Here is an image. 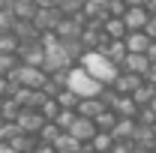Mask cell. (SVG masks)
Wrapping results in <instances>:
<instances>
[{"label":"cell","instance_id":"obj_1","mask_svg":"<svg viewBox=\"0 0 156 153\" xmlns=\"http://www.w3.org/2000/svg\"><path fill=\"white\" fill-rule=\"evenodd\" d=\"M78 63H81V69L93 78V81H99L102 87H111V84H114V78H117V72H120L114 63H108L99 51H87Z\"/></svg>","mask_w":156,"mask_h":153},{"label":"cell","instance_id":"obj_2","mask_svg":"<svg viewBox=\"0 0 156 153\" xmlns=\"http://www.w3.org/2000/svg\"><path fill=\"white\" fill-rule=\"evenodd\" d=\"M9 81H12L15 87H24V90H42L45 81H48V72L39 69V66H24V63H18V66L12 69Z\"/></svg>","mask_w":156,"mask_h":153},{"label":"cell","instance_id":"obj_3","mask_svg":"<svg viewBox=\"0 0 156 153\" xmlns=\"http://www.w3.org/2000/svg\"><path fill=\"white\" fill-rule=\"evenodd\" d=\"M66 87H69L72 93H78L81 99H90V96H99V93H102V84H99V81H93V78L87 75L81 66H72V69H69Z\"/></svg>","mask_w":156,"mask_h":153},{"label":"cell","instance_id":"obj_4","mask_svg":"<svg viewBox=\"0 0 156 153\" xmlns=\"http://www.w3.org/2000/svg\"><path fill=\"white\" fill-rule=\"evenodd\" d=\"M84 24L87 18L78 12V15H63L57 24V30H54V36L63 39V42H69V39H81V30H84Z\"/></svg>","mask_w":156,"mask_h":153},{"label":"cell","instance_id":"obj_5","mask_svg":"<svg viewBox=\"0 0 156 153\" xmlns=\"http://www.w3.org/2000/svg\"><path fill=\"white\" fill-rule=\"evenodd\" d=\"M15 57H18V63H24V66H45V45L42 42H24V45H18V51H15Z\"/></svg>","mask_w":156,"mask_h":153},{"label":"cell","instance_id":"obj_6","mask_svg":"<svg viewBox=\"0 0 156 153\" xmlns=\"http://www.w3.org/2000/svg\"><path fill=\"white\" fill-rule=\"evenodd\" d=\"M60 18H63L60 9H45V6H39L36 18H33V27L39 30V36H45V33H54V30H57Z\"/></svg>","mask_w":156,"mask_h":153},{"label":"cell","instance_id":"obj_7","mask_svg":"<svg viewBox=\"0 0 156 153\" xmlns=\"http://www.w3.org/2000/svg\"><path fill=\"white\" fill-rule=\"evenodd\" d=\"M45 123H48V120L39 114V111H24V108H21L18 120H15L18 132H24V135H39V129H42Z\"/></svg>","mask_w":156,"mask_h":153},{"label":"cell","instance_id":"obj_8","mask_svg":"<svg viewBox=\"0 0 156 153\" xmlns=\"http://www.w3.org/2000/svg\"><path fill=\"white\" fill-rule=\"evenodd\" d=\"M141 84H144V78H141V75H132V72H123V69H120L111 87H114V93H117V96H132L138 87H141Z\"/></svg>","mask_w":156,"mask_h":153},{"label":"cell","instance_id":"obj_9","mask_svg":"<svg viewBox=\"0 0 156 153\" xmlns=\"http://www.w3.org/2000/svg\"><path fill=\"white\" fill-rule=\"evenodd\" d=\"M123 24H126L129 33H132V30H144V27L150 24V12H147L144 6H129V9L123 12Z\"/></svg>","mask_w":156,"mask_h":153},{"label":"cell","instance_id":"obj_10","mask_svg":"<svg viewBox=\"0 0 156 153\" xmlns=\"http://www.w3.org/2000/svg\"><path fill=\"white\" fill-rule=\"evenodd\" d=\"M123 45H126V51H129V54H147V51H150V45H153V39L147 36L144 30H132V33H126Z\"/></svg>","mask_w":156,"mask_h":153},{"label":"cell","instance_id":"obj_11","mask_svg":"<svg viewBox=\"0 0 156 153\" xmlns=\"http://www.w3.org/2000/svg\"><path fill=\"white\" fill-rule=\"evenodd\" d=\"M96 132H99V129H96V123H93V120H87V117H78L75 123L69 126V135L75 138L78 144H90V138H93Z\"/></svg>","mask_w":156,"mask_h":153},{"label":"cell","instance_id":"obj_12","mask_svg":"<svg viewBox=\"0 0 156 153\" xmlns=\"http://www.w3.org/2000/svg\"><path fill=\"white\" fill-rule=\"evenodd\" d=\"M99 54H102V57L108 60V63H114L117 69H120L129 51H126V45H123V39H111V42H105V48H102Z\"/></svg>","mask_w":156,"mask_h":153},{"label":"cell","instance_id":"obj_13","mask_svg":"<svg viewBox=\"0 0 156 153\" xmlns=\"http://www.w3.org/2000/svg\"><path fill=\"white\" fill-rule=\"evenodd\" d=\"M9 12H12L15 21H33L36 12H39V3H36V0H12Z\"/></svg>","mask_w":156,"mask_h":153},{"label":"cell","instance_id":"obj_14","mask_svg":"<svg viewBox=\"0 0 156 153\" xmlns=\"http://www.w3.org/2000/svg\"><path fill=\"white\" fill-rule=\"evenodd\" d=\"M105 108H108V105H105L99 96H90V99H81V102H78L75 114H78V117H87V120H96Z\"/></svg>","mask_w":156,"mask_h":153},{"label":"cell","instance_id":"obj_15","mask_svg":"<svg viewBox=\"0 0 156 153\" xmlns=\"http://www.w3.org/2000/svg\"><path fill=\"white\" fill-rule=\"evenodd\" d=\"M9 33L18 39L21 45H24V42H39V39H42V36H39V30L33 27V21H15Z\"/></svg>","mask_w":156,"mask_h":153},{"label":"cell","instance_id":"obj_16","mask_svg":"<svg viewBox=\"0 0 156 153\" xmlns=\"http://www.w3.org/2000/svg\"><path fill=\"white\" fill-rule=\"evenodd\" d=\"M81 15L87 21H105L108 18V0H87L81 6Z\"/></svg>","mask_w":156,"mask_h":153},{"label":"cell","instance_id":"obj_17","mask_svg":"<svg viewBox=\"0 0 156 153\" xmlns=\"http://www.w3.org/2000/svg\"><path fill=\"white\" fill-rule=\"evenodd\" d=\"M135 129H138V123L132 117H117L114 129H111V138H114V141H132Z\"/></svg>","mask_w":156,"mask_h":153},{"label":"cell","instance_id":"obj_18","mask_svg":"<svg viewBox=\"0 0 156 153\" xmlns=\"http://www.w3.org/2000/svg\"><path fill=\"white\" fill-rule=\"evenodd\" d=\"M147 66H150V60H147V54H126V60H123V72H132V75H141L144 78V72H147Z\"/></svg>","mask_w":156,"mask_h":153},{"label":"cell","instance_id":"obj_19","mask_svg":"<svg viewBox=\"0 0 156 153\" xmlns=\"http://www.w3.org/2000/svg\"><path fill=\"white\" fill-rule=\"evenodd\" d=\"M12 150H18V153H33L36 150V144H39V138L36 135H24V132H15L9 141H6Z\"/></svg>","mask_w":156,"mask_h":153},{"label":"cell","instance_id":"obj_20","mask_svg":"<svg viewBox=\"0 0 156 153\" xmlns=\"http://www.w3.org/2000/svg\"><path fill=\"white\" fill-rule=\"evenodd\" d=\"M111 111H114L117 117H132V120H135L138 117V105L132 102V96H117L114 102H111Z\"/></svg>","mask_w":156,"mask_h":153},{"label":"cell","instance_id":"obj_21","mask_svg":"<svg viewBox=\"0 0 156 153\" xmlns=\"http://www.w3.org/2000/svg\"><path fill=\"white\" fill-rule=\"evenodd\" d=\"M102 33H105V39L111 42V39H126V24H123V18H105L102 21Z\"/></svg>","mask_w":156,"mask_h":153},{"label":"cell","instance_id":"obj_22","mask_svg":"<svg viewBox=\"0 0 156 153\" xmlns=\"http://www.w3.org/2000/svg\"><path fill=\"white\" fill-rule=\"evenodd\" d=\"M153 99H156V87H153V84H141L135 93H132V102H135L138 108H147Z\"/></svg>","mask_w":156,"mask_h":153},{"label":"cell","instance_id":"obj_23","mask_svg":"<svg viewBox=\"0 0 156 153\" xmlns=\"http://www.w3.org/2000/svg\"><path fill=\"white\" fill-rule=\"evenodd\" d=\"M90 147H93V153H111V147H114L111 132H96L90 138Z\"/></svg>","mask_w":156,"mask_h":153},{"label":"cell","instance_id":"obj_24","mask_svg":"<svg viewBox=\"0 0 156 153\" xmlns=\"http://www.w3.org/2000/svg\"><path fill=\"white\" fill-rule=\"evenodd\" d=\"M21 114V105L9 96V99H3V105H0V117H3V123H15Z\"/></svg>","mask_w":156,"mask_h":153},{"label":"cell","instance_id":"obj_25","mask_svg":"<svg viewBox=\"0 0 156 153\" xmlns=\"http://www.w3.org/2000/svg\"><path fill=\"white\" fill-rule=\"evenodd\" d=\"M54 99H57V105L63 108V111H75V108H78V102H81V96H78V93H72L69 87H66V90H60Z\"/></svg>","mask_w":156,"mask_h":153},{"label":"cell","instance_id":"obj_26","mask_svg":"<svg viewBox=\"0 0 156 153\" xmlns=\"http://www.w3.org/2000/svg\"><path fill=\"white\" fill-rule=\"evenodd\" d=\"M54 147H57V153H78V150H81V144H78L69 132H60L57 141H54Z\"/></svg>","mask_w":156,"mask_h":153},{"label":"cell","instance_id":"obj_27","mask_svg":"<svg viewBox=\"0 0 156 153\" xmlns=\"http://www.w3.org/2000/svg\"><path fill=\"white\" fill-rule=\"evenodd\" d=\"M93 123H96L99 132H111V129H114V123H117V114L111 111V108H105V111H102V114H99Z\"/></svg>","mask_w":156,"mask_h":153},{"label":"cell","instance_id":"obj_28","mask_svg":"<svg viewBox=\"0 0 156 153\" xmlns=\"http://www.w3.org/2000/svg\"><path fill=\"white\" fill-rule=\"evenodd\" d=\"M75 120H78V114H75V111H63V108H60V114L54 117L51 123H57V129H60V132H69V126H72Z\"/></svg>","mask_w":156,"mask_h":153},{"label":"cell","instance_id":"obj_29","mask_svg":"<svg viewBox=\"0 0 156 153\" xmlns=\"http://www.w3.org/2000/svg\"><path fill=\"white\" fill-rule=\"evenodd\" d=\"M57 135H60V129H57V123H45V126H42V129H39V141H42V144H54V141H57Z\"/></svg>","mask_w":156,"mask_h":153},{"label":"cell","instance_id":"obj_30","mask_svg":"<svg viewBox=\"0 0 156 153\" xmlns=\"http://www.w3.org/2000/svg\"><path fill=\"white\" fill-rule=\"evenodd\" d=\"M18 45H21V42L12 36V33H0V54H15Z\"/></svg>","mask_w":156,"mask_h":153},{"label":"cell","instance_id":"obj_31","mask_svg":"<svg viewBox=\"0 0 156 153\" xmlns=\"http://www.w3.org/2000/svg\"><path fill=\"white\" fill-rule=\"evenodd\" d=\"M39 114H42L45 120H48V123H51V120H54V117L60 114V105H57V99H45V102L39 105Z\"/></svg>","mask_w":156,"mask_h":153},{"label":"cell","instance_id":"obj_32","mask_svg":"<svg viewBox=\"0 0 156 153\" xmlns=\"http://www.w3.org/2000/svg\"><path fill=\"white\" fill-rule=\"evenodd\" d=\"M15 66H18V57L15 54H0V78H9Z\"/></svg>","mask_w":156,"mask_h":153},{"label":"cell","instance_id":"obj_33","mask_svg":"<svg viewBox=\"0 0 156 153\" xmlns=\"http://www.w3.org/2000/svg\"><path fill=\"white\" fill-rule=\"evenodd\" d=\"M126 9H129V6H126L123 0H108V18H123Z\"/></svg>","mask_w":156,"mask_h":153},{"label":"cell","instance_id":"obj_34","mask_svg":"<svg viewBox=\"0 0 156 153\" xmlns=\"http://www.w3.org/2000/svg\"><path fill=\"white\" fill-rule=\"evenodd\" d=\"M132 150H135L132 141H114V147H111V153H132Z\"/></svg>","mask_w":156,"mask_h":153},{"label":"cell","instance_id":"obj_35","mask_svg":"<svg viewBox=\"0 0 156 153\" xmlns=\"http://www.w3.org/2000/svg\"><path fill=\"white\" fill-rule=\"evenodd\" d=\"M144 84H153V87H156V63L147 66V72H144Z\"/></svg>","mask_w":156,"mask_h":153},{"label":"cell","instance_id":"obj_36","mask_svg":"<svg viewBox=\"0 0 156 153\" xmlns=\"http://www.w3.org/2000/svg\"><path fill=\"white\" fill-rule=\"evenodd\" d=\"M33 153H57V147H54V144H42V141H39Z\"/></svg>","mask_w":156,"mask_h":153},{"label":"cell","instance_id":"obj_37","mask_svg":"<svg viewBox=\"0 0 156 153\" xmlns=\"http://www.w3.org/2000/svg\"><path fill=\"white\" fill-rule=\"evenodd\" d=\"M36 3H39V6H45V9H57L63 0H36Z\"/></svg>","mask_w":156,"mask_h":153},{"label":"cell","instance_id":"obj_38","mask_svg":"<svg viewBox=\"0 0 156 153\" xmlns=\"http://www.w3.org/2000/svg\"><path fill=\"white\" fill-rule=\"evenodd\" d=\"M0 153H18V150H12L9 144H0Z\"/></svg>","mask_w":156,"mask_h":153},{"label":"cell","instance_id":"obj_39","mask_svg":"<svg viewBox=\"0 0 156 153\" xmlns=\"http://www.w3.org/2000/svg\"><path fill=\"white\" fill-rule=\"evenodd\" d=\"M123 3H126V6H141L144 0H123Z\"/></svg>","mask_w":156,"mask_h":153},{"label":"cell","instance_id":"obj_40","mask_svg":"<svg viewBox=\"0 0 156 153\" xmlns=\"http://www.w3.org/2000/svg\"><path fill=\"white\" fill-rule=\"evenodd\" d=\"M78 153H93V147H90V144H81V150Z\"/></svg>","mask_w":156,"mask_h":153},{"label":"cell","instance_id":"obj_41","mask_svg":"<svg viewBox=\"0 0 156 153\" xmlns=\"http://www.w3.org/2000/svg\"><path fill=\"white\" fill-rule=\"evenodd\" d=\"M12 6V0H0V9H9Z\"/></svg>","mask_w":156,"mask_h":153},{"label":"cell","instance_id":"obj_42","mask_svg":"<svg viewBox=\"0 0 156 153\" xmlns=\"http://www.w3.org/2000/svg\"><path fill=\"white\" fill-rule=\"evenodd\" d=\"M147 108H150V111H153V117H156V99L150 102V105H147Z\"/></svg>","mask_w":156,"mask_h":153},{"label":"cell","instance_id":"obj_43","mask_svg":"<svg viewBox=\"0 0 156 153\" xmlns=\"http://www.w3.org/2000/svg\"><path fill=\"white\" fill-rule=\"evenodd\" d=\"M150 24H153V27H156V12H153V15H150Z\"/></svg>","mask_w":156,"mask_h":153},{"label":"cell","instance_id":"obj_44","mask_svg":"<svg viewBox=\"0 0 156 153\" xmlns=\"http://www.w3.org/2000/svg\"><path fill=\"white\" fill-rule=\"evenodd\" d=\"M150 129H153V135H156V123H153V126H150Z\"/></svg>","mask_w":156,"mask_h":153},{"label":"cell","instance_id":"obj_45","mask_svg":"<svg viewBox=\"0 0 156 153\" xmlns=\"http://www.w3.org/2000/svg\"><path fill=\"white\" fill-rule=\"evenodd\" d=\"M0 129H3V117H0Z\"/></svg>","mask_w":156,"mask_h":153},{"label":"cell","instance_id":"obj_46","mask_svg":"<svg viewBox=\"0 0 156 153\" xmlns=\"http://www.w3.org/2000/svg\"><path fill=\"white\" fill-rule=\"evenodd\" d=\"M153 153H156V141H153Z\"/></svg>","mask_w":156,"mask_h":153},{"label":"cell","instance_id":"obj_47","mask_svg":"<svg viewBox=\"0 0 156 153\" xmlns=\"http://www.w3.org/2000/svg\"><path fill=\"white\" fill-rule=\"evenodd\" d=\"M0 105H3V99H0Z\"/></svg>","mask_w":156,"mask_h":153},{"label":"cell","instance_id":"obj_48","mask_svg":"<svg viewBox=\"0 0 156 153\" xmlns=\"http://www.w3.org/2000/svg\"><path fill=\"white\" fill-rule=\"evenodd\" d=\"M0 33H3V30H0Z\"/></svg>","mask_w":156,"mask_h":153}]
</instances>
